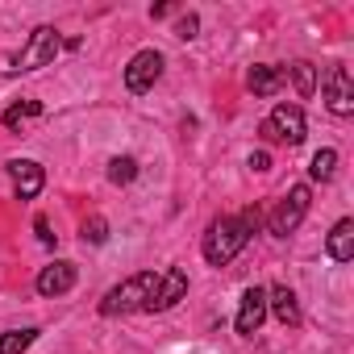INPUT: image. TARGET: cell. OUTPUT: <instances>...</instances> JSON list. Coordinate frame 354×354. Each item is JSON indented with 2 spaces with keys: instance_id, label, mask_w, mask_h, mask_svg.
Instances as JSON below:
<instances>
[{
  "instance_id": "6da1fadb",
  "label": "cell",
  "mask_w": 354,
  "mask_h": 354,
  "mask_svg": "<svg viewBox=\"0 0 354 354\" xmlns=\"http://www.w3.org/2000/svg\"><path fill=\"white\" fill-rule=\"evenodd\" d=\"M154 292H158V275H154V271H138V275H129L125 283H117V288H109V292H104L100 313H104V317L146 313V308H150V300H154Z\"/></svg>"
},
{
  "instance_id": "7a4b0ae2",
  "label": "cell",
  "mask_w": 354,
  "mask_h": 354,
  "mask_svg": "<svg viewBox=\"0 0 354 354\" xmlns=\"http://www.w3.org/2000/svg\"><path fill=\"white\" fill-rule=\"evenodd\" d=\"M246 242H250V225H246L242 217H217V221L209 225L201 250H205V259H209L213 267H225V263H234V259L242 254Z\"/></svg>"
},
{
  "instance_id": "3957f363",
  "label": "cell",
  "mask_w": 354,
  "mask_h": 354,
  "mask_svg": "<svg viewBox=\"0 0 354 354\" xmlns=\"http://www.w3.org/2000/svg\"><path fill=\"white\" fill-rule=\"evenodd\" d=\"M259 133H263L267 142L300 146V142H304V133H308V125H304V109H300V104H275V109H271V117L259 125Z\"/></svg>"
},
{
  "instance_id": "277c9868",
  "label": "cell",
  "mask_w": 354,
  "mask_h": 354,
  "mask_svg": "<svg viewBox=\"0 0 354 354\" xmlns=\"http://www.w3.org/2000/svg\"><path fill=\"white\" fill-rule=\"evenodd\" d=\"M59 46H63L59 30H55V26H38V30L30 34V42L21 46V55H17V67H13V71H38V67H50V63H55V55H59Z\"/></svg>"
},
{
  "instance_id": "5b68a950",
  "label": "cell",
  "mask_w": 354,
  "mask_h": 354,
  "mask_svg": "<svg viewBox=\"0 0 354 354\" xmlns=\"http://www.w3.org/2000/svg\"><path fill=\"white\" fill-rule=\"evenodd\" d=\"M308 205H313V192H308V184H296V188H288V196H283V201L275 205V213H271V234H275V238H288V234H296V225L304 221Z\"/></svg>"
},
{
  "instance_id": "8992f818",
  "label": "cell",
  "mask_w": 354,
  "mask_h": 354,
  "mask_svg": "<svg viewBox=\"0 0 354 354\" xmlns=\"http://www.w3.org/2000/svg\"><path fill=\"white\" fill-rule=\"evenodd\" d=\"M158 75H162V55L158 50H138L129 59V67H125V88L133 96H142V92H150L158 84Z\"/></svg>"
},
{
  "instance_id": "52a82bcc",
  "label": "cell",
  "mask_w": 354,
  "mask_h": 354,
  "mask_svg": "<svg viewBox=\"0 0 354 354\" xmlns=\"http://www.w3.org/2000/svg\"><path fill=\"white\" fill-rule=\"evenodd\" d=\"M321 88H325V104H329L333 117H350L354 113V84H350L346 67H329L325 80H321Z\"/></svg>"
},
{
  "instance_id": "ba28073f",
  "label": "cell",
  "mask_w": 354,
  "mask_h": 354,
  "mask_svg": "<svg viewBox=\"0 0 354 354\" xmlns=\"http://www.w3.org/2000/svg\"><path fill=\"white\" fill-rule=\"evenodd\" d=\"M9 180L17 188V201H34L42 188H46V171L34 162V158H13L9 162Z\"/></svg>"
},
{
  "instance_id": "9c48e42d",
  "label": "cell",
  "mask_w": 354,
  "mask_h": 354,
  "mask_svg": "<svg viewBox=\"0 0 354 354\" xmlns=\"http://www.w3.org/2000/svg\"><path fill=\"white\" fill-rule=\"evenodd\" d=\"M188 296V271L184 267H171L167 275H158V292H154V300H150V308L146 313H167V308H175Z\"/></svg>"
},
{
  "instance_id": "30bf717a",
  "label": "cell",
  "mask_w": 354,
  "mask_h": 354,
  "mask_svg": "<svg viewBox=\"0 0 354 354\" xmlns=\"http://www.w3.org/2000/svg\"><path fill=\"white\" fill-rule=\"evenodd\" d=\"M267 321V292L263 288H246L242 292V304H238V333L242 337H254L259 333V325Z\"/></svg>"
},
{
  "instance_id": "8fae6325",
  "label": "cell",
  "mask_w": 354,
  "mask_h": 354,
  "mask_svg": "<svg viewBox=\"0 0 354 354\" xmlns=\"http://www.w3.org/2000/svg\"><path fill=\"white\" fill-rule=\"evenodd\" d=\"M75 279H80L75 263H50V267L38 271V292L42 296H63V292L75 288Z\"/></svg>"
},
{
  "instance_id": "7c38bea8",
  "label": "cell",
  "mask_w": 354,
  "mask_h": 354,
  "mask_svg": "<svg viewBox=\"0 0 354 354\" xmlns=\"http://www.w3.org/2000/svg\"><path fill=\"white\" fill-rule=\"evenodd\" d=\"M267 313H275L279 325H300V300H296V292L288 283H275L267 292Z\"/></svg>"
},
{
  "instance_id": "4fadbf2b",
  "label": "cell",
  "mask_w": 354,
  "mask_h": 354,
  "mask_svg": "<svg viewBox=\"0 0 354 354\" xmlns=\"http://www.w3.org/2000/svg\"><path fill=\"white\" fill-rule=\"evenodd\" d=\"M325 250H329L333 263H350V259H354V221H350V217H342V221L329 230Z\"/></svg>"
},
{
  "instance_id": "5bb4252c",
  "label": "cell",
  "mask_w": 354,
  "mask_h": 354,
  "mask_svg": "<svg viewBox=\"0 0 354 354\" xmlns=\"http://www.w3.org/2000/svg\"><path fill=\"white\" fill-rule=\"evenodd\" d=\"M283 80H288V71L283 67H267V63H259V67H250V92L254 96H275L279 88H283Z\"/></svg>"
},
{
  "instance_id": "9a60e30c",
  "label": "cell",
  "mask_w": 354,
  "mask_h": 354,
  "mask_svg": "<svg viewBox=\"0 0 354 354\" xmlns=\"http://www.w3.org/2000/svg\"><path fill=\"white\" fill-rule=\"evenodd\" d=\"M34 337H38V329H34V325H26V329H9V333H0V354H26V350L34 346Z\"/></svg>"
},
{
  "instance_id": "2e32d148",
  "label": "cell",
  "mask_w": 354,
  "mask_h": 354,
  "mask_svg": "<svg viewBox=\"0 0 354 354\" xmlns=\"http://www.w3.org/2000/svg\"><path fill=\"white\" fill-rule=\"evenodd\" d=\"M288 71H292V84H296V92L308 100V96L317 92V67H313L308 59H300V63H292Z\"/></svg>"
},
{
  "instance_id": "e0dca14e",
  "label": "cell",
  "mask_w": 354,
  "mask_h": 354,
  "mask_svg": "<svg viewBox=\"0 0 354 354\" xmlns=\"http://www.w3.org/2000/svg\"><path fill=\"white\" fill-rule=\"evenodd\" d=\"M333 171H337V150H317L313 154V162H308V175H313V180L317 184H325V180H333Z\"/></svg>"
},
{
  "instance_id": "ac0fdd59",
  "label": "cell",
  "mask_w": 354,
  "mask_h": 354,
  "mask_svg": "<svg viewBox=\"0 0 354 354\" xmlns=\"http://www.w3.org/2000/svg\"><path fill=\"white\" fill-rule=\"evenodd\" d=\"M109 180H113L117 188L133 184V180H138V158H129V154H117V158L109 162Z\"/></svg>"
},
{
  "instance_id": "d6986e66",
  "label": "cell",
  "mask_w": 354,
  "mask_h": 354,
  "mask_svg": "<svg viewBox=\"0 0 354 354\" xmlns=\"http://www.w3.org/2000/svg\"><path fill=\"white\" fill-rule=\"evenodd\" d=\"M34 117H42V100H21V104L5 109V125H9V129H21V125L34 121Z\"/></svg>"
},
{
  "instance_id": "ffe728a7",
  "label": "cell",
  "mask_w": 354,
  "mask_h": 354,
  "mask_svg": "<svg viewBox=\"0 0 354 354\" xmlns=\"http://www.w3.org/2000/svg\"><path fill=\"white\" fill-rule=\"evenodd\" d=\"M84 242H92V246L109 242V221H104V217H88V221H84Z\"/></svg>"
},
{
  "instance_id": "44dd1931",
  "label": "cell",
  "mask_w": 354,
  "mask_h": 354,
  "mask_svg": "<svg viewBox=\"0 0 354 354\" xmlns=\"http://www.w3.org/2000/svg\"><path fill=\"white\" fill-rule=\"evenodd\" d=\"M196 30H201V17L196 13H188V17H180V21H175V38H196Z\"/></svg>"
},
{
  "instance_id": "7402d4cb",
  "label": "cell",
  "mask_w": 354,
  "mask_h": 354,
  "mask_svg": "<svg viewBox=\"0 0 354 354\" xmlns=\"http://www.w3.org/2000/svg\"><path fill=\"white\" fill-rule=\"evenodd\" d=\"M34 230H38V242L42 246H55V234H50V221L46 217H34Z\"/></svg>"
},
{
  "instance_id": "603a6c76",
  "label": "cell",
  "mask_w": 354,
  "mask_h": 354,
  "mask_svg": "<svg viewBox=\"0 0 354 354\" xmlns=\"http://www.w3.org/2000/svg\"><path fill=\"white\" fill-rule=\"evenodd\" d=\"M250 171H271V154L267 150H254L250 154Z\"/></svg>"
}]
</instances>
